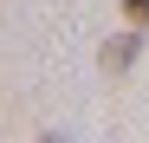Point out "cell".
Wrapping results in <instances>:
<instances>
[{
  "mask_svg": "<svg viewBox=\"0 0 149 143\" xmlns=\"http://www.w3.org/2000/svg\"><path fill=\"white\" fill-rule=\"evenodd\" d=\"M123 13H130V26H149V0H123Z\"/></svg>",
  "mask_w": 149,
  "mask_h": 143,
  "instance_id": "obj_2",
  "label": "cell"
},
{
  "mask_svg": "<svg viewBox=\"0 0 149 143\" xmlns=\"http://www.w3.org/2000/svg\"><path fill=\"white\" fill-rule=\"evenodd\" d=\"M45 143H65V137H45Z\"/></svg>",
  "mask_w": 149,
  "mask_h": 143,
  "instance_id": "obj_3",
  "label": "cell"
},
{
  "mask_svg": "<svg viewBox=\"0 0 149 143\" xmlns=\"http://www.w3.org/2000/svg\"><path fill=\"white\" fill-rule=\"evenodd\" d=\"M136 46H143V33H123V39H110V46H104V65H110V72H123V65L136 59Z\"/></svg>",
  "mask_w": 149,
  "mask_h": 143,
  "instance_id": "obj_1",
  "label": "cell"
}]
</instances>
